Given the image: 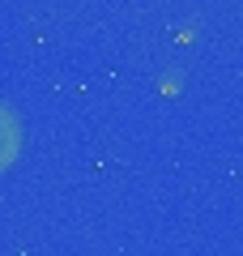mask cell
<instances>
[{
  "label": "cell",
  "instance_id": "obj_1",
  "mask_svg": "<svg viewBox=\"0 0 243 256\" xmlns=\"http://www.w3.org/2000/svg\"><path fill=\"white\" fill-rule=\"evenodd\" d=\"M22 141H26V132H22L18 111H13L9 102H0V171H9V166L18 162Z\"/></svg>",
  "mask_w": 243,
  "mask_h": 256
}]
</instances>
